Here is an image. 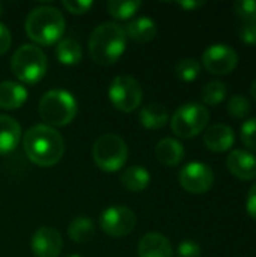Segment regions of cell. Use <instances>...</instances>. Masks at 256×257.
Masks as SVG:
<instances>
[{
  "instance_id": "obj_1",
  "label": "cell",
  "mask_w": 256,
  "mask_h": 257,
  "mask_svg": "<svg viewBox=\"0 0 256 257\" xmlns=\"http://www.w3.org/2000/svg\"><path fill=\"white\" fill-rule=\"evenodd\" d=\"M23 146L29 160L39 167L57 164L65 152L62 134L48 125H35L29 128L23 139Z\"/></svg>"
},
{
  "instance_id": "obj_2",
  "label": "cell",
  "mask_w": 256,
  "mask_h": 257,
  "mask_svg": "<svg viewBox=\"0 0 256 257\" xmlns=\"http://www.w3.org/2000/svg\"><path fill=\"white\" fill-rule=\"evenodd\" d=\"M127 35L116 23H103L94 29L89 38V54L100 65H113L124 54Z\"/></svg>"
},
{
  "instance_id": "obj_3",
  "label": "cell",
  "mask_w": 256,
  "mask_h": 257,
  "mask_svg": "<svg viewBox=\"0 0 256 257\" xmlns=\"http://www.w3.org/2000/svg\"><path fill=\"white\" fill-rule=\"evenodd\" d=\"M24 29L27 36L36 44L51 45L60 41L65 32V18L53 6H38L29 12Z\"/></svg>"
},
{
  "instance_id": "obj_4",
  "label": "cell",
  "mask_w": 256,
  "mask_h": 257,
  "mask_svg": "<svg viewBox=\"0 0 256 257\" xmlns=\"http://www.w3.org/2000/svg\"><path fill=\"white\" fill-rule=\"evenodd\" d=\"M38 111L48 126H65L77 114V101L68 90L53 89L42 95Z\"/></svg>"
},
{
  "instance_id": "obj_5",
  "label": "cell",
  "mask_w": 256,
  "mask_h": 257,
  "mask_svg": "<svg viewBox=\"0 0 256 257\" xmlns=\"http://www.w3.org/2000/svg\"><path fill=\"white\" fill-rule=\"evenodd\" d=\"M48 60L45 53L33 44H24L15 50L11 59V69L14 75L24 84H35L41 81L47 72Z\"/></svg>"
},
{
  "instance_id": "obj_6",
  "label": "cell",
  "mask_w": 256,
  "mask_h": 257,
  "mask_svg": "<svg viewBox=\"0 0 256 257\" xmlns=\"http://www.w3.org/2000/svg\"><path fill=\"white\" fill-rule=\"evenodd\" d=\"M92 157L95 164L104 172H118L124 167L128 149L122 137L118 134H103L98 137L92 148Z\"/></svg>"
},
{
  "instance_id": "obj_7",
  "label": "cell",
  "mask_w": 256,
  "mask_h": 257,
  "mask_svg": "<svg viewBox=\"0 0 256 257\" xmlns=\"http://www.w3.org/2000/svg\"><path fill=\"white\" fill-rule=\"evenodd\" d=\"M208 122V108L198 102H189L177 108L170 119V128L181 139H193L207 128Z\"/></svg>"
},
{
  "instance_id": "obj_8",
  "label": "cell",
  "mask_w": 256,
  "mask_h": 257,
  "mask_svg": "<svg viewBox=\"0 0 256 257\" xmlns=\"http://www.w3.org/2000/svg\"><path fill=\"white\" fill-rule=\"evenodd\" d=\"M109 98L116 110L131 113L142 104L143 90L134 77L118 75L109 87Z\"/></svg>"
},
{
  "instance_id": "obj_9",
  "label": "cell",
  "mask_w": 256,
  "mask_h": 257,
  "mask_svg": "<svg viewBox=\"0 0 256 257\" xmlns=\"http://www.w3.org/2000/svg\"><path fill=\"white\" fill-rule=\"evenodd\" d=\"M136 214L127 206L107 208L100 218L101 230L112 238H122L130 235L136 227Z\"/></svg>"
},
{
  "instance_id": "obj_10",
  "label": "cell",
  "mask_w": 256,
  "mask_h": 257,
  "mask_svg": "<svg viewBox=\"0 0 256 257\" xmlns=\"http://www.w3.org/2000/svg\"><path fill=\"white\" fill-rule=\"evenodd\" d=\"M178 181L181 187L192 194H204L208 193L214 185V173L210 166L193 161L186 164L180 173Z\"/></svg>"
},
{
  "instance_id": "obj_11",
  "label": "cell",
  "mask_w": 256,
  "mask_h": 257,
  "mask_svg": "<svg viewBox=\"0 0 256 257\" xmlns=\"http://www.w3.org/2000/svg\"><path fill=\"white\" fill-rule=\"evenodd\" d=\"M238 63L237 51L226 44H214L210 45L202 54L204 68L214 75H226L231 74Z\"/></svg>"
},
{
  "instance_id": "obj_12",
  "label": "cell",
  "mask_w": 256,
  "mask_h": 257,
  "mask_svg": "<svg viewBox=\"0 0 256 257\" xmlns=\"http://www.w3.org/2000/svg\"><path fill=\"white\" fill-rule=\"evenodd\" d=\"M30 245L35 257H57L63 248V241L56 229L45 226L33 233Z\"/></svg>"
},
{
  "instance_id": "obj_13",
  "label": "cell",
  "mask_w": 256,
  "mask_h": 257,
  "mask_svg": "<svg viewBox=\"0 0 256 257\" xmlns=\"http://www.w3.org/2000/svg\"><path fill=\"white\" fill-rule=\"evenodd\" d=\"M226 167L240 181H252L256 178V157L252 152L232 151L226 157Z\"/></svg>"
},
{
  "instance_id": "obj_14",
  "label": "cell",
  "mask_w": 256,
  "mask_h": 257,
  "mask_svg": "<svg viewBox=\"0 0 256 257\" xmlns=\"http://www.w3.org/2000/svg\"><path fill=\"white\" fill-rule=\"evenodd\" d=\"M235 142L234 130L225 123H214L204 133V145L211 152H225L232 148Z\"/></svg>"
},
{
  "instance_id": "obj_15",
  "label": "cell",
  "mask_w": 256,
  "mask_h": 257,
  "mask_svg": "<svg viewBox=\"0 0 256 257\" xmlns=\"http://www.w3.org/2000/svg\"><path fill=\"white\" fill-rule=\"evenodd\" d=\"M139 257H174L170 241L161 233H146L139 242Z\"/></svg>"
},
{
  "instance_id": "obj_16",
  "label": "cell",
  "mask_w": 256,
  "mask_h": 257,
  "mask_svg": "<svg viewBox=\"0 0 256 257\" xmlns=\"http://www.w3.org/2000/svg\"><path fill=\"white\" fill-rule=\"evenodd\" d=\"M20 139H21L20 123L11 116L0 114V155L11 154L18 146Z\"/></svg>"
},
{
  "instance_id": "obj_17",
  "label": "cell",
  "mask_w": 256,
  "mask_h": 257,
  "mask_svg": "<svg viewBox=\"0 0 256 257\" xmlns=\"http://www.w3.org/2000/svg\"><path fill=\"white\" fill-rule=\"evenodd\" d=\"M26 101H27V90L23 84L11 80L0 83V108L17 110Z\"/></svg>"
},
{
  "instance_id": "obj_18",
  "label": "cell",
  "mask_w": 256,
  "mask_h": 257,
  "mask_svg": "<svg viewBox=\"0 0 256 257\" xmlns=\"http://www.w3.org/2000/svg\"><path fill=\"white\" fill-rule=\"evenodd\" d=\"M155 157L164 166H177L184 158V146L175 139H161L155 146Z\"/></svg>"
},
{
  "instance_id": "obj_19",
  "label": "cell",
  "mask_w": 256,
  "mask_h": 257,
  "mask_svg": "<svg viewBox=\"0 0 256 257\" xmlns=\"http://www.w3.org/2000/svg\"><path fill=\"white\" fill-rule=\"evenodd\" d=\"M124 32L133 41L145 44L155 38L157 26H155L154 20H151L149 17H139V18L133 20L131 23H128L127 27L124 29Z\"/></svg>"
},
{
  "instance_id": "obj_20",
  "label": "cell",
  "mask_w": 256,
  "mask_h": 257,
  "mask_svg": "<svg viewBox=\"0 0 256 257\" xmlns=\"http://www.w3.org/2000/svg\"><path fill=\"white\" fill-rule=\"evenodd\" d=\"M151 181L149 172L142 166H133L122 172L121 184L130 193H140L148 188Z\"/></svg>"
},
{
  "instance_id": "obj_21",
  "label": "cell",
  "mask_w": 256,
  "mask_h": 257,
  "mask_svg": "<svg viewBox=\"0 0 256 257\" xmlns=\"http://www.w3.org/2000/svg\"><path fill=\"white\" fill-rule=\"evenodd\" d=\"M139 119H140V123L145 128H148V130H158V128H163L167 123L169 111H167V108L163 104L152 102V104L145 105L140 110Z\"/></svg>"
},
{
  "instance_id": "obj_22",
  "label": "cell",
  "mask_w": 256,
  "mask_h": 257,
  "mask_svg": "<svg viewBox=\"0 0 256 257\" xmlns=\"http://www.w3.org/2000/svg\"><path fill=\"white\" fill-rule=\"evenodd\" d=\"M56 57L62 65H77L83 57V48L74 38H63L56 47Z\"/></svg>"
},
{
  "instance_id": "obj_23",
  "label": "cell",
  "mask_w": 256,
  "mask_h": 257,
  "mask_svg": "<svg viewBox=\"0 0 256 257\" xmlns=\"http://www.w3.org/2000/svg\"><path fill=\"white\" fill-rule=\"evenodd\" d=\"M94 235H95V224L89 217L84 215L74 218L68 227V236L71 238V241L77 244L89 242Z\"/></svg>"
},
{
  "instance_id": "obj_24",
  "label": "cell",
  "mask_w": 256,
  "mask_h": 257,
  "mask_svg": "<svg viewBox=\"0 0 256 257\" xmlns=\"http://www.w3.org/2000/svg\"><path fill=\"white\" fill-rule=\"evenodd\" d=\"M226 93H228V89H226L225 83H222L219 80H214V81L207 83L202 87L201 99L207 105H217V104H220L225 99Z\"/></svg>"
},
{
  "instance_id": "obj_25",
  "label": "cell",
  "mask_w": 256,
  "mask_h": 257,
  "mask_svg": "<svg viewBox=\"0 0 256 257\" xmlns=\"http://www.w3.org/2000/svg\"><path fill=\"white\" fill-rule=\"evenodd\" d=\"M142 6V2L139 0H130V2H121V0H112L107 3V11L112 17L118 20H127L131 18Z\"/></svg>"
},
{
  "instance_id": "obj_26",
  "label": "cell",
  "mask_w": 256,
  "mask_h": 257,
  "mask_svg": "<svg viewBox=\"0 0 256 257\" xmlns=\"http://www.w3.org/2000/svg\"><path fill=\"white\" fill-rule=\"evenodd\" d=\"M201 72V63L196 59L187 57V59H181L177 66H175V75L186 83H190L193 80L198 78Z\"/></svg>"
},
{
  "instance_id": "obj_27",
  "label": "cell",
  "mask_w": 256,
  "mask_h": 257,
  "mask_svg": "<svg viewBox=\"0 0 256 257\" xmlns=\"http://www.w3.org/2000/svg\"><path fill=\"white\" fill-rule=\"evenodd\" d=\"M226 110L234 119H246L252 110V104L244 95H234L226 102Z\"/></svg>"
},
{
  "instance_id": "obj_28",
  "label": "cell",
  "mask_w": 256,
  "mask_h": 257,
  "mask_svg": "<svg viewBox=\"0 0 256 257\" xmlns=\"http://www.w3.org/2000/svg\"><path fill=\"white\" fill-rule=\"evenodd\" d=\"M234 12L244 23L256 21V2L253 0H240L234 3Z\"/></svg>"
},
{
  "instance_id": "obj_29",
  "label": "cell",
  "mask_w": 256,
  "mask_h": 257,
  "mask_svg": "<svg viewBox=\"0 0 256 257\" xmlns=\"http://www.w3.org/2000/svg\"><path fill=\"white\" fill-rule=\"evenodd\" d=\"M240 139L243 142V145L256 152V117H252L249 120H246L243 125H241V130H240Z\"/></svg>"
},
{
  "instance_id": "obj_30",
  "label": "cell",
  "mask_w": 256,
  "mask_h": 257,
  "mask_svg": "<svg viewBox=\"0 0 256 257\" xmlns=\"http://www.w3.org/2000/svg\"><path fill=\"white\" fill-rule=\"evenodd\" d=\"M201 254H202L201 245L193 239L183 241L177 250V256L178 257H201Z\"/></svg>"
},
{
  "instance_id": "obj_31",
  "label": "cell",
  "mask_w": 256,
  "mask_h": 257,
  "mask_svg": "<svg viewBox=\"0 0 256 257\" xmlns=\"http://www.w3.org/2000/svg\"><path fill=\"white\" fill-rule=\"evenodd\" d=\"M63 8L71 12V14H75V15H81V14H86L91 8H92V2L91 0H86V2H74V0H63L62 2Z\"/></svg>"
},
{
  "instance_id": "obj_32",
  "label": "cell",
  "mask_w": 256,
  "mask_h": 257,
  "mask_svg": "<svg viewBox=\"0 0 256 257\" xmlns=\"http://www.w3.org/2000/svg\"><path fill=\"white\" fill-rule=\"evenodd\" d=\"M240 38L247 45H256V21L243 24L240 30Z\"/></svg>"
},
{
  "instance_id": "obj_33",
  "label": "cell",
  "mask_w": 256,
  "mask_h": 257,
  "mask_svg": "<svg viewBox=\"0 0 256 257\" xmlns=\"http://www.w3.org/2000/svg\"><path fill=\"white\" fill-rule=\"evenodd\" d=\"M11 42H12V36H11L9 29L5 24L0 23V56L5 54L9 50Z\"/></svg>"
},
{
  "instance_id": "obj_34",
  "label": "cell",
  "mask_w": 256,
  "mask_h": 257,
  "mask_svg": "<svg viewBox=\"0 0 256 257\" xmlns=\"http://www.w3.org/2000/svg\"><path fill=\"white\" fill-rule=\"evenodd\" d=\"M246 211L249 214V217L256 221V184L252 185V188L247 193V199H246Z\"/></svg>"
},
{
  "instance_id": "obj_35",
  "label": "cell",
  "mask_w": 256,
  "mask_h": 257,
  "mask_svg": "<svg viewBox=\"0 0 256 257\" xmlns=\"http://www.w3.org/2000/svg\"><path fill=\"white\" fill-rule=\"evenodd\" d=\"M178 6H181L183 9L186 11H195V9H199L205 5V2H178L177 3Z\"/></svg>"
},
{
  "instance_id": "obj_36",
  "label": "cell",
  "mask_w": 256,
  "mask_h": 257,
  "mask_svg": "<svg viewBox=\"0 0 256 257\" xmlns=\"http://www.w3.org/2000/svg\"><path fill=\"white\" fill-rule=\"evenodd\" d=\"M250 95H252V98L256 101V80L252 83V86H250Z\"/></svg>"
},
{
  "instance_id": "obj_37",
  "label": "cell",
  "mask_w": 256,
  "mask_h": 257,
  "mask_svg": "<svg viewBox=\"0 0 256 257\" xmlns=\"http://www.w3.org/2000/svg\"><path fill=\"white\" fill-rule=\"evenodd\" d=\"M2 14H3V5H2V2H0V17H2Z\"/></svg>"
},
{
  "instance_id": "obj_38",
  "label": "cell",
  "mask_w": 256,
  "mask_h": 257,
  "mask_svg": "<svg viewBox=\"0 0 256 257\" xmlns=\"http://www.w3.org/2000/svg\"><path fill=\"white\" fill-rule=\"evenodd\" d=\"M66 257H81V256H78V254H69V256H66Z\"/></svg>"
}]
</instances>
